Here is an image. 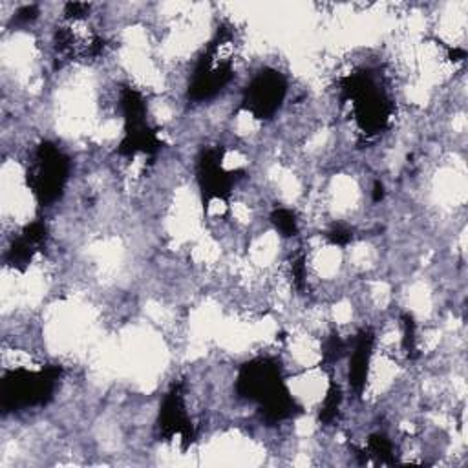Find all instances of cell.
Instances as JSON below:
<instances>
[{
    "label": "cell",
    "instance_id": "cell-1",
    "mask_svg": "<svg viewBox=\"0 0 468 468\" xmlns=\"http://www.w3.org/2000/svg\"><path fill=\"white\" fill-rule=\"evenodd\" d=\"M68 158L51 143H43L35 152V161L28 172L30 187L37 200L43 205H50L59 200L68 179Z\"/></svg>",
    "mask_w": 468,
    "mask_h": 468
},
{
    "label": "cell",
    "instance_id": "cell-2",
    "mask_svg": "<svg viewBox=\"0 0 468 468\" xmlns=\"http://www.w3.org/2000/svg\"><path fill=\"white\" fill-rule=\"evenodd\" d=\"M284 77L275 70L262 72L249 83L243 95V107L256 119H267L280 108L285 97Z\"/></svg>",
    "mask_w": 468,
    "mask_h": 468
},
{
    "label": "cell",
    "instance_id": "cell-3",
    "mask_svg": "<svg viewBox=\"0 0 468 468\" xmlns=\"http://www.w3.org/2000/svg\"><path fill=\"white\" fill-rule=\"evenodd\" d=\"M375 336L370 329L361 331L353 344V351L349 353V386L357 395L366 388L368 373H370L371 353H373Z\"/></svg>",
    "mask_w": 468,
    "mask_h": 468
},
{
    "label": "cell",
    "instance_id": "cell-4",
    "mask_svg": "<svg viewBox=\"0 0 468 468\" xmlns=\"http://www.w3.org/2000/svg\"><path fill=\"white\" fill-rule=\"evenodd\" d=\"M341 405H342L341 386L336 383H333L331 386H329L326 397H324L322 406H320V422L329 425V422L335 421L336 415H339V410H341Z\"/></svg>",
    "mask_w": 468,
    "mask_h": 468
},
{
    "label": "cell",
    "instance_id": "cell-5",
    "mask_svg": "<svg viewBox=\"0 0 468 468\" xmlns=\"http://www.w3.org/2000/svg\"><path fill=\"white\" fill-rule=\"evenodd\" d=\"M271 222L275 223V227H277V230H280L282 236H294V234L298 233V222L297 218H294V214L291 213L289 209H284V207H280V209H277L275 213L271 214Z\"/></svg>",
    "mask_w": 468,
    "mask_h": 468
},
{
    "label": "cell",
    "instance_id": "cell-6",
    "mask_svg": "<svg viewBox=\"0 0 468 468\" xmlns=\"http://www.w3.org/2000/svg\"><path fill=\"white\" fill-rule=\"evenodd\" d=\"M328 238L333 245H348L353 238V233L348 229L346 225H335L331 230L328 233Z\"/></svg>",
    "mask_w": 468,
    "mask_h": 468
},
{
    "label": "cell",
    "instance_id": "cell-7",
    "mask_svg": "<svg viewBox=\"0 0 468 468\" xmlns=\"http://www.w3.org/2000/svg\"><path fill=\"white\" fill-rule=\"evenodd\" d=\"M371 194H373V201H375V203H379V201H383V198H384V185L381 184V181H375L373 192H371Z\"/></svg>",
    "mask_w": 468,
    "mask_h": 468
}]
</instances>
